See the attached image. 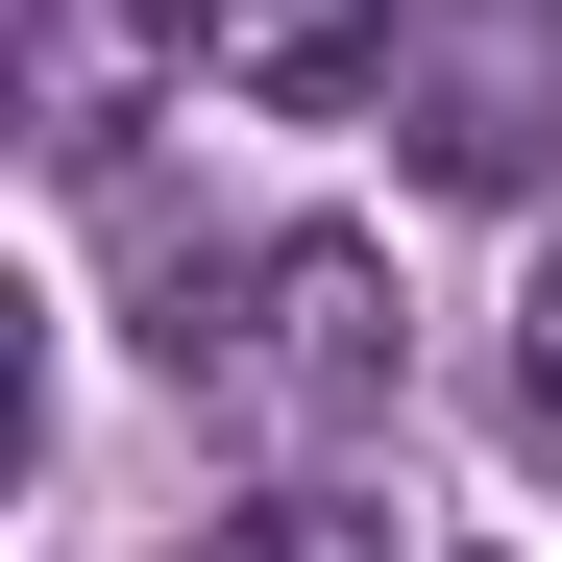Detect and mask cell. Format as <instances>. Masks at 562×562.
I'll return each instance as SVG.
<instances>
[{
	"label": "cell",
	"mask_w": 562,
	"mask_h": 562,
	"mask_svg": "<svg viewBox=\"0 0 562 562\" xmlns=\"http://www.w3.org/2000/svg\"><path fill=\"white\" fill-rule=\"evenodd\" d=\"M147 342H171V392L245 416V440H367V416H392V367H416L392 245H342V221H269V245H221V269H171Z\"/></svg>",
	"instance_id": "6da1fadb"
},
{
	"label": "cell",
	"mask_w": 562,
	"mask_h": 562,
	"mask_svg": "<svg viewBox=\"0 0 562 562\" xmlns=\"http://www.w3.org/2000/svg\"><path fill=\"white\" fill-rule=\"evenodd\" d=\"M367 123L416 147V196H538L562 171V0H416Z\"/></svg>",
	"instance_id": "7a4b0ae2"
},
{
	"label": "cell",
	"mask_w": 562,
	"mask_h": 562,
	"mask_svg": "<svg viewBox=\"0 0 562 562\" xmlns=\"http://www.w3.org/2000/svg\"><path fill=\"white\" fill-rule=\"evenodd\" d=\"M0 49H25V123L49 171H123V123H147V74L196 49V0H0Z\"/></svg>",
	"instance_id": "3957f363"
},
{
	"label": "cell",
	"mask_w": 562,
	"mask_h": 562,
	"mask_svg": "<svg viewBox=\"0 0 562 562\" xmlns=\"http://www.w3.org/2000/svg\"><path fill=\"white\" fill-rule=\"evenodd\" d=\"M392 25H416V0H196V49L245 74V99H367Z\"/></svg>",
	"instance_id": "277c9868"
},
{
	"label": "cell",
	"mask_w": 562,
	"mask_h": 562,
	"mask_svg": "<svg viewBox=\"0 0 562 562\" xmlns=\"http://www.w3.org/2000/svg\"><path fill=\"white\" fill-rule=\"evenodd\" d=\"M196 562H392V514H342V490H269V514H221Z\"/></svg>",
	"instance_id": "5b68a950"
},
{
	"label": "cell",
	"mask_w": 562,
	"mask_h": 562,
	"mask_svg": "<svg viewBox=\"0 0 562 562\" xmlns=\"http://www.w3.org/2000/svg\"><path fill=\"white\" fill-rule=\"evenodd\" d=\"M514 416L562 440V269H538V294H514Z\"/></svg>",
	"instance_id": "8992f818"
}]
</instances>
